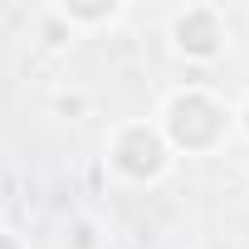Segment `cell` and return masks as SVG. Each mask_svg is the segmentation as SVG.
Wrapping results in <instances>:
<instances>
[{
    "instance_id": "6da1fadb",
    "label": "cell",
    "mask_w": 249,
    "mask_h": 249,
    "mask_svg": "<svg viewBox=\"0 0 249 249\" xmlns=\"http://www.w3.org/2000/svg\"><path fill=\"white\" fill-rule=\"evenodd\" d=\"M225 132V107L205 93H176L166 103V137L186 152H205L215 147Z\"/></svg>"
},
{
    "instance_id": "7a4b0ae2",
    "label": "cell",
    "mask_w": 249,
    "mask_h": 249,
    "mask_svg": "<svg viewBox=\"0 0 249 249\" xmlns=\"http://www.w3.org/2000/svg\"><path fill=\"white\" fill-rule=\"evenodd\" d=\"M112 166L127 176V181H152L161 176L166 166V137L147 122H132V127H122L117 142H112Z\"/></svg>"
},
{
    "instance_id": "3957f363",
    "label": "cell",
    "mask_w": 249,
    "mask_h": 249,
    "mask_svg": "<svg viewBox=\"0 0 249 249\" xmlns=\"http://www.w3.org/2000/svg\"><path fill=\"white\" fill-rule=\"evenodd\" d=\"M171 39H176L181 54H191V59H210V54H220V44H225V25H220V15H215L210 5H191V10L176 15Z\"/></svg>"
},
{
    "instance_id": "277c9868",
    "label": "cell",
    "mask_w": 249,
    "mask_h": 249,
    "mask_svg": "<svg viewBox=\"0 0 249 249\" xmlns=\"http://www.w3.org/2000/svg\"><path fill=\"white\" fill-rule=\"evenodd\" d=\"M0 249H20V244H15V239H10V234H0Z\"/></svg>"
},
{
    "instance_id": "5b68a950",
    "label": "cell",
    "mask_w": 249,
    "mask_h": 249,
    "mask_svg": "<svg viewBox=\"0 0 249 249\" xmlns=\"http://www.w3.org/2000/svg\"><path fill=\"white\" fill-rule=\"evenodd\" d=\"M244 127H249V107H244Z\"/></svg>"
}]
</instances>
